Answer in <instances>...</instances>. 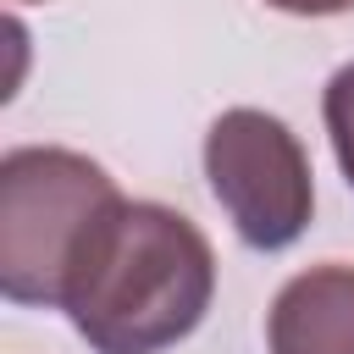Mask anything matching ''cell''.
Here are the masks:
<instances>
[{
  "mask_svg": "<svg viewBox=\"0 0 354 354\" xmlns=\"http://www.w3.org/2000/svg\"><path fill=\"white\" fill-rule=\"evenodd\" d=\"M216 299L210 238L171 205L122 199L77 260L61 310L94 354H160Z\"/></svg>",
  "mask_w": 354,
  "mask_h": 354,
  "instance_id": "cell-1",
  "label": "cell"
},
{
  "mask_svg": "<svg viewBox=\"0 0 354 354\" xmlns=\"http://www.w3.org/2000/svg\"><path fill=\"white\" fill-rule=\"evenodd\" d=\"M127 194L116 177L61 144L0 155V293L11 304H61L94 232Z\"/></svg>",
  "mask_w": 354,
  "mask_h": 354,
  "instance_id": "cell-2",
  "label": "cell"
},
{
  "mask_svg": "<svg viewBox=\"0 0 354 354\" xmlns=\"http://www.w3.org/2000/svg\"><path fill=\"white\" fill-rule=\"evenodd\" d=\"M205 177L249 249H288L315 216L310 155L271 111L232 105L205 133Z\"/></svg>",
  "mask_w": 354,
  "mask_h": 354,
  "instance_id": "cell-3",
  "label": "cell"
},
{
  "mask_svg": "<svg viewBox=\"0 0 354 354\" xmlns=\"http://www.w3.org/2000/svg\"><path fill=\"white\" fill-rule=\"evenodd\" d=\"M271 354H354V266L321 260L288 277L266 315Z\"/></svg>",
  "mask_w": 354,
  "mask_h": 354,
  "instance_id": "cell-4",
  "label": "cell"
},
{
  "mask_svg": "<svg viewBox=\"0 0 354 354\" xmlns=\"http://www.w3.org/2000/svg\"><path fill=\"white\" fill-rule=\"evenodd\" d=\"M321 116H326V138H332V155L354 188V61L337 66L326 77V94H321Z\"/></svg>",
  "mask_w": 354,
  "mask_h": 354,
  "instance_id": "cell-5",
  "label": "cell"
},
{
  "mask_svg": "<svg viewBox=\"0 0 354 354\" xmlns=\"http://www.w3.org/2000/svg\"><path fill=\"white\" fill-rule=\"evenodd\" d=\"M271 11H288V17H343L354 11V0H266Z\"/></svg>",
  "mask_w": 354,
  "mask_h": 354,
  "instance_id": "cell-6",
  "label": "cell"
}]
</instances>
